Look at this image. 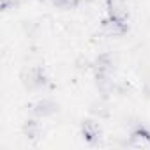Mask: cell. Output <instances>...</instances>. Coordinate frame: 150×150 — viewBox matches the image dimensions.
I'll return each instance as SVG.
<instances>
[{
	"mask_svg": "<svg viewBox=\"0 0 150 150\" xmlns=\"http://www.w3.org/2000/svg\"><path fill=\"white\" fill-rule=\"evenodd\" d=\"M23 83L28 87V88H39L46 83V78H44V72L39 69V67H34V69H28L23 72Z\"/></svg>",
	"mask_w": 150,
	"mask_h": 150,
	"instance_id": "6da1fadb",
	"label": "cell"
},
{
	"mask_svg": "<svg viewBox=\"0 0 150 150\" xmlns=\"http://www.w3.org/2000/svg\"><path fill=\"white\" fill-rule=\"evenodd\" d=\"M32 111L37 117H50V115H53L57 111V104L53 101H50V99H41L32 106Z\"/></svg>",
	"mask_w": 150,
	"mask_h": 150,
	"instance_id": "7a4b0ae2",
	"label": "cell"
},
{
	"mask_svg": "<svg viewBox=\"0 0 150 150\" xmlns=\"http://www.w3.org/2000/svg\"><path fill=\"white\" fill-rule=\"evenodd\" d=\"M108 13L111 20H127V9L118 0H110L108 2Z\"/></svg>",
	"mask_w": 150,
	"mask_h": 150,
	"instance_id": "3957f363",
	"label": "cell"
},
{
	"mask_svg": "<svg viewBox=\"0 0 150 150\" xmlns=\"http://www.w3.org/2000/svg\"><path fill=\"white\" fill-rule=\"evenodd\" d=\"M131 145L132 146H148L150 145V132L145 127H138L131 134Z\"/></svg>",
	"mask_w": 150,
	"mask_h": 150,
	"instance_id": "277c9868",
	"label": "cell"
},
{
	"mask_svg": "<svg viewBox=\"0 0 150 150\" xmlns=\"http://www.w3.org/2000/svg\"><path fill=\"white\" fill-rule=\"evenodd\" d=\"M104 28L111 35H122L127 28V23H125V20H111L110 18L108 21H104Z\"/></svg>",
	"mask_w": 150,
	"mask_h": 150,
	"instance_id": "5b68a950",
	"label": "cell"
},
{
	"mask_svg": "<svg viewBox=\"0 0 150 150\" xmlns=\"http://www.w3.org/2000/svg\"><path fill=\"white\" fill-rule=\"evenodd\" d=\"M83 134H85V138H87L88 141H94V139L99 136V127H97V124L92 122V120H87V122L83 124Z\"/></svg>",
	"mask_w": 150,
	"mask_h": 150,
	"instance_id": "8992f818",
	"label": "cell"
},
{
	"mask_svg": "<svg viewBox=\"0 0 150 150\" xmlns=\"http://www.w3.org/2000/svg\"><path fill=\"white\" fill-rule=\"evenodd\" d=\"M25 132H27L30 138H35V136L39 134V124H37L35 120H27V124H25Z\"/></svg>",
	"mask_w": 150,
	"mask_h": 150,
	"instance_id": "52a82bcc",
	"label": "cell"
}]
</instances>
